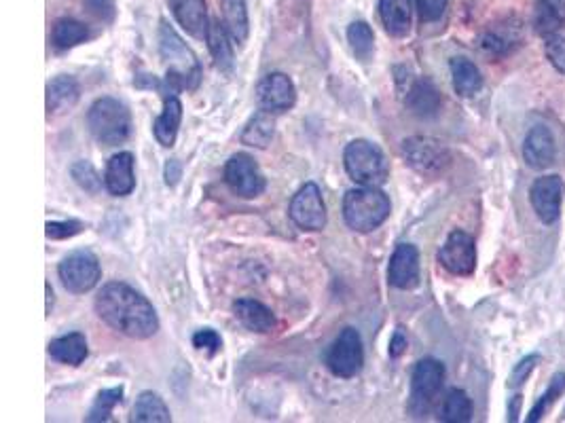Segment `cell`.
I'll list each match as a JSON object with an SVG mask.
<instances>
[{
  "mask_svg": "<svg viewBox=\"0 0 565 423\" xmlns=\"http://www.w3.org/2000/svg\"><path fill=\"white\" fill-rule=\"evenodd\" d=\"M94 307L100 320L130 339H151L159 330L155 307L136 288L123 282L106 284L96 294Z\"/></svg>",
  "mask_w": 565,
  "mask_h": 423,
  "instance_id": "obj_1",
  "label": "cell"
},
{
  "mask_svg": "<svg viewBox=\"0 0 565 423\" xmlns=\"http://www.w3.org/2000/svg\"><path fill=\"white\" fill-rule=\"evenodd\" d=\"M159 49H161V58L168 64L166 81L163 83L155 81V85L163 94V100L176 96L180 89H193L199 81V64L191 49L182 43L174 28H170L166 22H161L159 28Z\"/></svg>",
  "mask_w": 565,
  "mask_h": 423,
  "instance_id": "obj_2",
  "label": "cell"
},
{
  "mask_svg": "<svg viewBox=\"0 0 565 423\" xmlns=\"http://www.w3.org/2000/svg\"><path fill=\"white\" fill-rule=\"evenodd\" d=\"M392 212L388 195L379 187H360L345 193L343 218L350 229L358 233H371L384 225Z\"/></svg>",
  "mask_w": 565,
  "mask_h": 423,
  "instance_id": "obj_3",
  "label": "cell"
},
{
  "mask_svg": "<svg viewBox=\"0 0 565 423\" xmlns=\"http://www.w3.org/2000/svg\"><path fill=\"white\" fill-rule=\"evenodd\" d=\"M87 127L98 142L115 146L130 138L132 115L123 102L115 98H100L89 108Z\"/></svg>",
  "mask_w": 565,
  "mask_h": 423,
  "instance_id": "obj_4",
  "label": "cell"
},
{
  "mask_svg": "<svg viewBox=\"0 0 565 423\" xmlns=\"http://www.w3.org/2000/svg\"><path fill=\"white\" fill-rule=\"evenodd\" d=\"M343 161L350 178L360 187H381L390 176L386 155L369 140H354L345 146Z\"/></svg>",
  "mask_w": 565,
  "mask_h": 423,
  "instance_id": "obj_5",
  "label": "cell"
},
{
  "mask_svg": "<svg viewBox=\"0 0 565 423\" xmlns=\"http://www.w3.org/2000/svg\"><path fill=\"white\" fill-rule=\"evenodd\" d=\"M443 383H445L443 362L434 358L417 362L411 377V400H409L411 413L417 417L426 415L436 396H439V392L443 390Z\"/></svg>",
  "mask_w": 565,
  "mask_h": 423,
  "instance_id": "obj_6",
  "label": "cell"
},
{
  "mask_svg": "<svg viewBox=\"0 0 565 423\" xmlns=\"http://www.w3.org/2000/svg\"><path fill=\"white\" fill-rule=\"evenodd\" d=\"M403 157L411 165V168L424 176H439L443 174L449 163L451 155L447 146L434 138L426 136H415L403 142Z\"/></svg>",
  "mask_w": 565,
  "mask_h": 423,
  "instance_id": "obj_7",
  "label": "cell"
},
{
  "mask_svg": "<svg viewBox=\"0 0 565 423\" xmlns=\"http://www.w3.org/2000/svg\"><path fill=\"white\" fill-rule=\"evenodd\" d=\"M326 366L333 375L350 379L356 377L364 366L362 337L356 328H343L326 354Z\"/></svg>",
  "mask_w": 565,
  "mask_h": 423,
  "instance_id": "obj_8",
  "label": "cell"
},
{
  "mask_svg": "<svg viewBox=\"0 0 565 423\" xmlns=\"http://www.w3.org/2000/svg\"><path fill=\"white\" fill-rule=\"evenodd\" d=\"M62 286L72 294H85L91 288H96L100 282V263L94 252L77 250L68 254L58 267Z\"/></svg>",
  "mask_w": 565,
  "mask_h": 423,
  "instance_id": "obj_9",
  "label": "cell"
},
{
  "mask_svg": "<svg viewBox=\"0 0 565 423\" xmlns=\"http://www.w3.org/2000/svg\"><path fill=\"white\" fill-rule=\"evenodd\" d=\"M225 180L229 189L244 199H254L265 191V176L259 165L246 153L233 155L225 165Z\"/></svg>",
  "mask_w": 565,
  "mask_h": 423,
  "instance_id": "obj_10",
  "label": "cell"
},
{
  "mask_svg": "<svg viewBox=\"0 0 565 423\" xmlns=\"http://www.w3.org/2000/svg\"><path fill=\"white\" fill-rule=\"evenodd\" d=\"M293 223L303 231H322L326 227V206L318 185L307 182L290 201L288 210Z\"/></svg>",
  "mask_w": 565,
  "mask_h": 423,
  "instance_id": "obj_11",
  "label": "cell"
},
{
  "mask_svg": "<svg viewBox=\"0 0 565 423\" xmlns=\"http://www.w3.org/2000/svg\"><path fill=\"white\" fill-rule=\"evenodd\" d=\"M297 102V89L290 77L282 75V72H271V75L263 77L257 85V104L261 110L267 113L280 115L286 113L295 106Z\"/></svg>",
  "mask_w": 565,
  "mask_h": 423,
  "instance_id": "obj_12",
  "label": "cell"
},
{
  "mask_svg": "<svg viewBox=\"0 0 565 423\" xmlns=\"http://www.w3.org/2000/svg\"><path fill=\"white\" fill-rule=\"evenodd\" d=\"M439 263L453 275H470L477 267V246L472 235L453 231L439 250Z\"/></svg>",
  "mask_w": 565,
  "mask_h": 423,
  "instance_id": "obj_13",
  "label": "cell"
},
{
  "mask_svg": "<svg viewBox=\"0 0 565 423\" xmlns=\"http://www.w3.org/2000/svg\"><path fill=\"white\" fill-rule=\"evenodd\" d=\"M561 197H563V180L555 174L542 176L532 185L530 191L532 206L544 225H553L559 220Z\"/></svg>",
  "mask_w": 565,
  "mask_h": 423,
  "instance_id": "obj_14",
  "label": "cell"
},
{
  "mask_svg": "<svg viewBox=\"0 0 565 423\" xmlns=\"http://www.w3.org/2000/svg\"><path fill=\"white\" fill-rule=\"evenodd\" d=\"M388 280L398 290H413L419 284V252L415 246H396L390 259Z\"/></svg>",
  "mask_w": 565,
  "mask_h": 423,
  "instance_id": "obj_15",
  "label": "cell"
},
{
  "mask_svg": "<svg viewBox=\"0 0 565 423\" xmlns=\"http://www.w3.org/2000/svg\"><path fill=\"white\" fill-rule=\"evenodd\" d=\"M555 157H557V146L549 127L538 125L534 130H530V134L525 136L523 142L525 163L534 170H544L555 163Z\"/></svg>",
  "mask_w": 565,
  "mask_h": 423,
  "instance_id": "obj_16",
  "label": "cell"
},
{
  "mask_svg": "<svg viewBox=\"0 0 565 423\" xmlns=\"http://www.w3.org/2000/svg\"><path fill=\"white\" fill-rule=\"evenodd\" d=\"M104 185L106 191L115 197L130 195L136 187V176H134V155L132 153H117L106 163L104 172Z\"/></svg>",
  "mask_w": 565,
  "mask_h": 423,
  "instance_id": "obj_17",
  "label": "cell"
},
{
  "mask_svg": "<svg viewBox=\"0 0 565 423\" xmlns=\"http://www.w3.org/2000/svg\"><path fill=\"white\" fill-rule=\"evenodd\" d=\"M176 22L195 39H206L210 30L206 0H170Z\"/></svg>",
  "mask_w": 565,
  "mask_h": 423,
  "instance_id": "obj_18",
  "label": "cell"
},
{
  "mask_svg": "<svg viewBox=\"0 0 565 423\" xmlns=\"http://www.w3.org/2000/svg\"><path fill=\"white\" fill-rule=\"evenodd\" d=\"M233 316L244 328H248L250 333H271L276 328V316L269 307H265L261 301L254 299H240L233 303Z\"/></svg>",
  "mask_w": 565,
  "mask_h": 423,
  "instance_id": "obj_19",
  "label": "cell"
},
{
  "mask_svg": "<svg viewBox=\"0 0 565 423\" xmlns=\"http://www.w3.org/2000/svg\"><path fill=\"white\" fill-rule=\"evenodd\" d=\"M407 106L417 117H434L441 110V94L428 79H417L407 94Z\"/></svg>",
  "mask_w": 565,
  "mask_h": 423,
  "instance_id": "obj_20",
  "label": "cell"
},
{
  "mask_svg": "<svg viewBox=\"0 0 565 423\" xmlns=\"http://www.w3.org/2000/svg\"><path fill=\"white\" fill-rule=\"evenodd\" d=\"M379 17L388 34L403 39L411 30V0H379Z\"/></svg>",
  "mask_w": 565,
  "mask_h": 423,
  "instance_id": "obj_21",
  "label": "cell"
},
{
  "mask_svg": "<svg viewBox=\"0 0 565 423\" xmlns=\"http://www.w3.org/2000/svg\"><path fill=\"white\" fill-rule=\"evenodd\" d=\"M521 41V26L517 22H502V24H494L491 26L481 39V47L489 53V55H506L513 51Z\"/></svg>",
  "mask_w": 565,
  "mask_h": 423,
  "instance_id": "obj_22",
  "label": "cell"
},
{
  "mask_svg": "<svg viewBox=\"0 0 565 423\" xmlns=\"http://www.w3.org/2000/svg\"><path fill=\"white\" fill-rule=\"evenodd\" d=\"M81 89L72 77H56L47 83V113L62 115L79 102Z\"/></svg>",
  "mask_w": 565,
  "mask_h": 423,
  "instance_id": "obj_23",
  "label": "cell"
},
{
  "mask_svg": "<svg viewBox=\"0 0 565 423\" xmlns=\"http://www.w3.org/2000/svg\"><path fill=\"white\" fill-rule=\"evenodd\" d=\"M180 121H182V104H180L178 96H170V98L163 100V113L157 117V121L153 125L155 138L161 146L170 149V146L176 142Z\"/></svg>",
  "mask_w": 565,
  "mask_h": 423,
  "instance_id": "obj_24",
  "label": "cell"
},
{
  "mask_svg": "<svg viewBox=\"0 0 565 423\" xmlns=\"http://www.w3.org/2000/svg\"><path fill=\"white\" fill-rule=\"evenodd\" d=\"M49 356L53 360H58L62 364H70V366L83 364L89 356V347H87L85 335L70 333V335H64L56 341H51L49 343Z\"/></svg>",
  "mask_w": 565,
  "mask_h": 423,
  "instance_id": "obj_25",
  "label": "cell"
},
{
  "mask_svg": "<svg viewBox=\"0 0 565 423\" xmlns=\"http://www.w3.org/2000/svg\"><path fill=\"white\" fill-rule=\"evenodd\" d=\"M223 7V26L227 28L235 45H244L250 32L246 0H221Z\"/></svg>",
  "mask_w": 565,
  "mask_h": 423,
  "instance_id": "obj_26",
  "label": "cell"
},
{
  "mask_svg": "<svg viewBox=\"0 0 565 423\" xmlns=\"http://www.w3.org/2000/svg\"><path fill=\"white\" fill-rule=\"evenodd\" d=\"M565 24V0H536L534 28L536 32L551 36Z\"/></svg>",
  "mask_w": 565,
  "mask_h": 423,
  "instance_id": "obj_27",
  "label": "cell"
},
{
  "mask_svg": "<svg viewBox=\"0 0 565 423\" xmlns=\"http://www.w3.org/2000/svg\"><path fill=\"white\" fill-rule=\"evenodd\" d=\"M451 77H453V87L460 96L470 98L475 96L477 91L483 87V77L479 68L466 58H453L451 60Z\"/></svg>",
  "mask_w": 565,
  "mask_h": 423,
  "instance_id": "obj_28",
  "label": "cell"
},
{
  "mask_svg": "<svg viewBox=\"0 0 565 423\" xmlns=\"http://www.w3.org/2000/svg\"><path fill=\"white\" fill-rule=\"evenodd\" d=\"M132 421L138 423H170L172 415L166 402L155 392H142L134 404Z\"/></svg>",
  "mask_w": 565,
  "mask_h": 423,
  "instance_id": "obj_29",
  "label": "cell"
},
{
  "mask_svg": "<svg viewBox=\"0 0 565 423\" xmlns=\"http://www.w3.org/2000/svg\"><path fill=\"white\" fill-rule=\"evenodd\" d=\"M229 41H231V36L227 32V28L218 24V22H210L206 43L210 47L216 68L221 72H231V68H233V49H231Z\"/></svg>",
  "mask_w": 565,
  "mask_h": 423,
  "instance_id": "obj_30",
  "label": "cell"
},
{
  "mask_svg": "<svg viewBox=\"0 0 565 423\" xmlns=\"http://www.w3.org/2000/svg\"><path fill=\"white\" fill-rule=\"evenodd\" d=\"M273 132H276V119H273V113L259 110V113L254 115L244 127L242 142L254 146V149H267L273 138Z\"/></svg>",
  "mask_w": 565,
  "mask_h": 423,
  "instance_id": "obj_31",
  "label": "cell"
},
{
  "mask_svg": "<svg viewBox=\"0 0 565 423\" xmlns=\"http://www.w3.org/2000/svg\"><path fill=\"white\" fill-rule=\"evenodd\" d=\"M87 36H89V30L85 24H81L79 20L64 17V20H58L56 26H53L51 41L58 49H70V47H77L83 41H87Z\"/></svg>",
  "mask_w": 565,
  "mask_h": 423,
  "instance_id": "obj_32",
  "label": "cell"
},
{
  "mask_svg": "<svg viewBox=\"0 0 565 423\" xmlns=\"http://www.w3.org/2000/svg\"><path fill=\"white\" fill-rule=\"evenodd\" d=\"M472 419V400L464 390H449L443 409H441V421L447 423H466Z\"/></svg>",
  "mask_w": 565,
  "mask_h": 423,
  "instance_id": "obj_33",
  "label": "cell"
},
{
  "mask_svg": "<svg viewBox=\"0 0 565 423\" xmlns=\"http://www.w3.org/2000/svg\"><path fill=\"white\" fill-rule=\"evenodd\" d=\"M348 43L360 62H369L375 53V36L367 22H354L348 28Z\"/></svg>",
  "mask_w": 565,
  "mask_h": 423,
  "instance_id": "obj_34",
  "label": "cell"
},
{
  "mask_svg": "<svg viewBox=\"0 0 565 423\" xmlns=\"http://www.w3.org/2000/svg\"><path fill=\"white\" fill-rule=\"evenodd\" d=\"M123 400V388H111V390H102L94 402V407H91L87 421H108L113 415V409L117 404Z\"/></svg>",
  "mask_w": 565,
  "mask_h": 423,
  "instance_id": "obj_35",
  "label": "cell"
},
{
  "mask_svg": "<svg viewBox=\"0 0 565 423\" xmlns=\"http://www.w3.org/2000/svg\"><path fill=\"white\" fill-rule=\"evenodd\" d=\"M70 174H72V178H75L77 185L91 195H98L102 191V187L106 189L104 180L100 178V174L96 172V168L89 161H77L75 165H72Z\"/></svg>",
  "mask_w": 565,
  "mask_h": 423,
  "instance_id": "obj_36",
  "label": "cell"
},
{
  "mask_svg": "<svg viewBox=\"0 0 565 423\" xmlns=\"http://www.w3.org/2000/svg\"><path fill=\"white\" fill-rule=\"evenodd\" d=\"M565 392V373H557L553 379H551V385H549V390H546L540 400L536 402V407L530 411V417H527V421L530 423H536L542 419V415H546V411H549L553 407V402L563 396Z\"/></svg>",
  "mask_w": 565,
  "mask_h": 423,
  "instance_id": "obj_37",
  "label": "cell"
},
{
  "mask_svg": "<svg viewBox=\"0 0 565 423\" xmlns=\"http://www.w3.org/2000/svg\"><path fill=\"white\" fill-rule=\"evenodd\" d=\"M546 58L549 62L565 75V36L563 34H551L546 36Z\"/></svg>",
  "mask_w": 565,
  "mask_h": 423,
  "instance_id": "obj_38",
  "label": "cell"
},
{
  "mask_svg": "<svg viewBox=\"0 0 565 423\" xmlns=\"http://www.w3.org/2000/svg\"><path fill=\"white\" fill-rule=\"evenodd\" d=\"M193 345H195L197 349H206V352H208L210 356H214V354L221 352L223 339H221V335L216 333V330H212V328H202V330H197V333L193 335Z\"/></svg>",
  "mask_w": 565,
  "mask_h": 423,
  "instance_id": "obj_39",
  "label": "cell"
},
{
  "mask_svg": "<svg viewBox=\"0 0 565 423\" xmlns=\"http://www.w3.org/2000/svg\"><path fill=\"white\" fill-rule=\"evenodd\" d=\"M415 7L419 11V17H422V22H436L443 17L447 0H415Z\"/></svg>",
  "mask_w": 565,
  "mask_h": 423,
  "instance_id": "obj_40",
  "label": "cell"
},
{
  "mask_svg": "<svg viewBox=\"0 0 565 423\" xmlns=\"http://www.w3.org/2000/svg\"><path fill=\"white\" fill-rule=\"evenodd\" d=\"M45 229H47L45 233L49 239H66V237L81 233L83 225L79 223V220H64V223H47Z\"/></svg>",
  "mask_w": 565,
  "mask_h": 423,
  "instance_id": "obj_41",
  "label": "cell"
},
{
  "mask_svg": "<svg viewBox=\"0 0 565 423\" xmlns=\"http://www.w3.org/2000/svg\"><path fill=\"white\" fill-rule=\"evenodd\" d=\"M540 362V356L538 354H532V356H527V358H523L515 369H513V373H510V381H508V385H521L527 377H530L532 373H534V369H536V364Z\"/></svg>",
  "mask_w": 565,
  "mask_h": 423,
  "instance_id": "obj_42",
  "label": "cell"
},
{
  "mask_svg": "<svg viewBox=\"0 0 565 423\" xmlns=\"http://www.w3.org/2000/svg\"><path fill=\"white\" fill-rule=\"evenodd\" d=\"M407 345H409L407 335L403 333V328H398L396 333H394V337H392V341H390V356L392 358H400V356L407 352Z\"/></svg>",
  "mask_w": 565,
  "mask_h": 423,
  "instance_id": "obj_43",
  "label": "cell"
},
{
  "mask_svg": "<svg viewBox=\"0 0 565 423\" xmlns=\"http://www.w3.org/2000/svg\"><path fill=\"white\" fill-rule=\"evenodd\" d=\"M91 13L104 17L106 13L113 15V0H85Z\"/></svg>",
  "mask_w": 565,
  "mask_h": 423,
  "instance_id": "obj_44",
  "label": "cell"
},
{
  "mask_svg": "<svg viewBox=\"0 0 565 423\" xmlns=\"http://www.w3.org/2000/svg\"><path fill=\"white\" fill-rule=\"evenodd\" d=\"M180 163L178 161H170L168 168H166V182L168 185H176L178 178H180Z\"/></svg>",
  "mask_w": 565,
  "mask_h": 423,
  "instance_id": "obj_45",
  "label": "cell"
},
{
  "mask_svg": "<svg viewBox=\"0 0 565 423\" xmlns=\"http://www.w3.org/2000/svg\"><path fill=\"white\" fill-rule=\"evenodd\" d=\"M51 305H53V290L47 284V314H51Z\"/></svg>",
  "mask_w": 565,
  "mask_h": 423,
  "instance_id": "obj_46",
  "label": "cell"
}]
</instances>
